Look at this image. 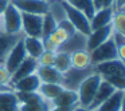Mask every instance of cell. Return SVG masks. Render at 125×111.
I'll use <instances>...</instances> for the list:
<instances>
[{
	"label": "cell",
	"mask_w": 125,
	"mask_h": 111,
	"mask_svg": "<svg viewBox=\"0 0 125 111\" xmlns=\"http://www.w3.org/2000/svg\"><path fill=\"white\" fill-rule=\"evenodd\" d=\"M114 8L109 7V8H102V9H97L94 12V15L90 19V30H97V28H102L105 26H109L112 23L114 15Z\"/></svg>",
	"instance_id": "cell-15"
},
{
	"label": "cell",
	"mask_w": 125,
	"mask_h": 111,
	"mask_svg": "<svg viewBox=\"0 0 125 111\" xmlns=\"http://www.w3.org/2000/svg\"><path fill=\"white\" fill-rule=\"evenodd\" d=\"M51 108V103L47 100L42 99L38 102H31V103H23L19 104L20 111H49Z\"/></svg>",
	"instance_id": "cell-22"
},
{
	"label": "cell",
	"mask_w": 125,
	"mask_h": 111,
	"mask_svg": "<svg viewBox=\"0 0 125 111\" xmlns=\"http://www.w3.org/2000/svg\"><path fill=\"white\" fill-rule=\"evenodd\" d=\"M22 38H20L19 40L11 47V50H10L8 54H7L6 60H4V67H6V70L8 71L11 75L16 71V68L23 63V60L27 58V54H26V50H24V46H23Z\"/></svg>",
	"instance_id": "cell-5"
},
{
	"label": "cell",
	"mask_w": 125,
	"mask_h": 111,
	"mask_svg": "<svg viewBox=\"0 0 125 111\" xmlns=\"http://www.w3.org/2000/svg\"><path fill=\"white\" fill-rule=\"evenodd\" d=\"M62 6H63V9H65V15H66V19L71 23L75 31L78 34L83 36H87L92 30H90V20L87 19V16L81 11V9L75 8V7L70 6V4L65 3L62 0Z\"/></svg>",
	"instance_id": "cell-2"
},
{
	"label": "cell",
	"mask_w": 125,
	"mask_h": 111,
	"mask_svg": "<svg viewBox=\"0 0 125 111\" xmlns=\"http://www.w3.org/2000/svg\"><path fill=\"white\" fill-rule=\"evenodd\" d=\"M124 98H125V90H116L94 111H122Z\"/></svg>",
	"instance_id": "cell-11"
},
{
	"label": "cell",
	"mask_w": 125,
	"mask_h": 111,
	"mask_svg": "<svg viewBox=\"0 0 125 111\" xmlns=\"http://www.w3.org/2000/svg\"><path fill=\"white\" fill-rule=\"evenodd\" d=\"M114 91H116V88H114L110 83H108V82H105L102 79V82H101L100 86H98L97 92H95V95H94V98H93L92 103H90V106L87 108H90L92 111H94L95 108H97L102 102H105V100L108 99V98L110 96Z\"/></svg>",
	"instance_id": "cell-18"
},
{
	"label": "cell",
	"mask_w": 125,
	"mask_h": 111,
	"mask_svg": "<svg viewBox=\"0 0 125 111\" xmlns=\"http://www.w3.org/2000/svg\"><path fill=\"white\" fill-rule=\"evenodd\" d=\"M101 82H102V78L95 71H92L89 75L85 76L79 82L78 88L75 90L77 94H78V104L79 106H82V107H89Z\"/></svg>",
	"instance_id": "cell-1"
},
{
	"label": "cell",
	"mask_w": 125,
	"mask_h": 111,
	"mask_svg": "<svg viewBox=\"0 0 125 111\" xmlns=\"http://www.w3.org/2000/svg\"><path fill=\"white\" fill-rule=\"evenodd\" d=\"M23 46H24L26 54L27 56L34 58L38 60V58L43 54L44 46H43V39L42 38H34V36H24L22 38Z\"/></svg>",
	"instance_id": "cell-16"
},
{
	"label": "cell",
	"mask_w": 125,
	"mask_h": 111,
	"mask_svg": "<svg viewBox=\"0 0 125 111\" xmlns=\"http://www.w3.org/2000/svg\"><path fill=\"white\" fill-rule=\"evenodd\" d=\"M10 1H11V0H10Z\"/></svg>",
	"instance_id": "cell-37"
},
{
	"label": "cell",
	"mask_w": 125,
	"mask_h": 111,
	"mask_svg": "<svg viewBox=\"0 0 125 111\" xmlns=\"http://www.w3.org/2000/svg\"><path fill=\"white\" fill-rule=\"evenodd\" d=\"M110 24H112V28H113V32H118V34L125 35V14H124V9L114 12Z\"/></svg>",
	"instance_id": "cell-23"
},
{
	"label": "cell",
	"mask_w": 125,
	"mask_h": 111,
	"mask_svg": "<svg viewBox=\"0 0 125 111\" xmlns=\"http://www.w3.org/2000/svg\"><path fill=\"white\" fill-rule=\"evenodd\" d=\"M8 104H19L16 94L12 90L0 92V106H8Z\"/></svg>",
	"instance_id": "cell-25"
},
{
	"label": "cell",
	"mask_w": 125,
	"mask_h": 111,
	"mask_svg": "<svg viewBox=\"0 0 125 111\" xmlns=\"http://www.w3.org/2000/svg\"><path fill=\"white\" fill-rule=\"evenodd\" d=\"M42 24H43V15L22 12V34L24 36L42 38Z\"/></svg>",
	"instance_id": "cell-6"
},
{
	"label": "cell",
	"mask_w": 125,
	"mask_h": 111,
	"mask_svg": "<svg viewBox=\"0 0 125 111\" xmlns=\"http://www.w3.org/2000/svg\"><path fill=\"white\" fill-rule=\"evenodd\" d=\"M78 104V94L75 90L65 88L61 91V94L51 102V106H61V107H75Z\"/></svg>",
	"instance_id": "cell-17"
},
{
	"label": "cell",
	"mask_w": 125,
	"mask_h": 111,
	"mask_svg": "<svg viewBox=\"0 0 125 111\" xmlns=\"http://www.w3.org/2000/svg\"><path fill=\"white\" fill-rule=\"evenodd\" d=\"M10 3L23 14L44 15L49 11V0H11Z\"/></svg>",
	"instance_id": "cell-8"
},
{
	"label": "cell",
	"mask_w": 125,
	"mask_h": 111,
	"mask_svg": "<svg viewBox=\"0 0 125 111\" xmlns=\"http://www.w3.org/2000/svg\"><path fill=\"white\" fill-rule=\"evenodd\" d=\"M39 86H41V80H39L38 75L35 72L22 78L20 80L15 82L11 86L12 91L15 92H35L38 91Z\"/></svg>",
	"instance_id": "cell-12"
},
{
	"label": "cell",
	"mask_w": 125,
	"mask_h": 111,
	"mask_svg": "<svg viewBox=\"0 0 125 111\" xmlns=\"http://www.w3.org/2000/svg\"><path fill=\"white\" fill-rule=\"evenodd\" d=\"M73 111H92V110H90V108H87V107H82V106L77 104L75 107H73Z\"/></svg>",
	"instance_id": "cell-34"
},
{
	"label": "cell",
	"mask_w": 125,
	"mask_h": 111,
	"mask_svg": "<svg viewBox=\"0 0 125 111\" xmlns=\"http://www.w3.org/2000/svg\"><path fill=\"white\" fill-rule=\"evenodd\" d=\"M92 67L93 71L100 74L102 79L110 78V76H125V64L120 59H112L108 62L94 64Z\"/></svg>",
	"instance_id": "cell-7"
},
{
	"label": "cell",
	"mask_w": 125,
	"mask_h": 111,
	"mask_svg": "<svg viewBox=\"0 0 125 111\" xmlns=\"http://www.w3.org/2000/svg\"><path fill=\"white\" fill-rule=\"evenodd\" d=\"M8 4H10V0H0V16L4 14V11H6Z\"/></svg>",
	"instance_id": "cell-33"
},
{
	"label": "cell",
	"mask_w": 125,
	"mask_h": 111,
	"mask_svg": "<svg viewBox=\"0 0 125 111\" xmlns=\"http://www.w3.org/2000/svg\"><path fill=\"white\" fill-rule=\"evenodd\" d=\"M114 1L116 0H93V4H94L95 11H97V9L109 8V7H113L114 8Z\"/></svg>",
	"instance_id": "cell-29"
},
{
	"label": "cell",
	"mask_w": 125,
	"mask_h": 111,
	"mask_svg": "<svg viewBox=\"0 0 125 111\" xmlns=\"http://www.w3.org/2000/svg\"><path fill=\"white\" fill-rule=\"evenodd\" d=\"M112 34H113V28L112 24L105 26L102 28H97L93 30L89 35L86 36V42H85V48L87 51H92L95 47H98L100 44H102L104 42H106L108 39H110Z\"/></svg>",
	"instance_id": "cell-9"
},
{
	"label": "cell",
	"mask_w": 125,
	"mask_h": 111,
	"mask_svg": "<svg viewBox=\"0 0 125 111\" xmlns=\"http://www.w3.org/2000/svg\"><path fill=\"white\" fill-rule=\"evenodd\" d=\"M90 52V60H92V66L98 64L102 62H108L112 59H118L117 55V47L114 44L113 39H108L106 42H104L102 44H100L98 47H95L94 50H92Z\"/></svg>",
	"instance_id": "cell-4"
},
{
	"label": "cell",
	"mask_w": 125,
	"mask_h": 111,
	"mask_svg": "<svg viewBox=\"0 0 125 111\" xmlns=\"http://www.w3.org/2000/svg\"><path fill=\"white\" fill-rule=\"evenodd\" d=\"M1 28L7 35H20L22 34V12L11 3L7 6L1 15Z\"/></svg>",
	"instance_id": "cell-3"
},
{
	"label": "cell",
	"mask_w": 125,
	"mask_h": 111,
	"mask_svg": "<svg viewBox=\"0 0 125 111\" xmlns=\"http://www.w3.org/2000/svg\"><path fill=\"white\" fill-rule=\"evenodd\" d=\"M10 79H11V74L6 70L3 64H0V84L10 87Z\"/></svg>",
	"instance_id": "cell-28"
},
{
	"label": "cell",
	"mask_w": 125,
	"mask_h": 111,
	"mask_svg": "<svg viewBox=\"0 0 125 111\" xmlns=\"http://www.w3.org/2000/svg\"><path fill=\"white\" fill-rule=\"evenodd\" d=\"M55 60V52L54 51H46L38 58V66H54Z\"/></svg>",
	"instance_id": "cell-26"
},
{
	"label": "cell",
	"mask_w": 125,
	"mask_h": 111,
	"mask_svg": "<svg viewBox=\"0 0 125 111\" xmlns=\"http://www.w3.org/2000/svg\"><path fill=\"white\" fill-rule=\"evenodd\" d=\"M35 74L38 75L41 83L65 84V75L61 74L54 66H38Z\"/></svg>",
	"instance_id": "cell-10"
},
{
	"label": "cell",
	"mask_w": 125,
	"mask_h": 111,
	"mask_svg": "<svg viewBox=\"0 0 125 111\" xmlns=\"http://www.w3.org/2000/svg\"><path fill=\"white\" fill-rule=\"evenodd\" d=\"M0 111H20L19 104H8V106H0Z\"/></svg>",
	"instance_id": "cell-30"
},
{
	"label": "cell",
	"mask_w": 125,
	"mask_h": 111,
	"mask_svg": "<svg viewBox=\"0 0 125 111\" xmlns=\"http://www.w3.org/2000/svg\"><path fill=\"white\" fill-rule=\"evenodd\" d=\"M36 68H38V60L34 59V58L27 56L24 60H23L22 64L16 68V71H15V72L11 75V79H10V87H11L15 82L20 80L22 78L34 74L36 71Z\"/></svg>",
	"instance_id": "cell-13"
},
{
	"label": "cell",
	"mask_w": 125,
	"mask_h": 111,
	"mask_svg": "<svg viewBox=\"0 0 125 111\" xmlns=\"http://www.w3.org/2000/svg\"><path fill=\"white\" fill-rule=\"evenodd\" d=\"M63 1L70 4V6H73V7H75V8L81 9V0H63Z\"/></svg>",
	"instance_id": "cell-32"
},
{
	"label": "cell",
	"mask_w": 125,
	"mask_h": 111,
	"mask_svg": "<svg viewBox=\"0 0 125 111\" xmlns=\"http://www.w3.org/2000/svg\"><path fill=\"white\" fill-rule=\"evenodd\" d=\"M0 34H3V28H1V16H0Z\"/></svg>",
	"instance_id": "cell-36"
},
{
	"label": "cell",
	"mask_w": 125,
	"mask_h": 111,
	"mask_svg": "<svg viewBox=\"0 0 125 111\" xmlns=\"http://www.w3.org/2000/svg\"><path fill=\"white\" fill-rule=\"evenodd\" d=\"M65 88L63 84H55V83H41L38 88V94L43 98L44 100L51 103L58 95L61 94V91Z\"/></svg>",
	"instance_id": "cell-19"
},
{
	"label": "cell",
	"mask_w": 125,
	"mask_h": 111,
	"mask_svg": "<svg viewBox=\"0 0 125 111\" xmlns=\"http://www.w3.org/2000/svg\"><path fill=\"white\" fill-rule=\"evenodd\" d=\"M58 27V22L47 12L43 15V24H42V38L49 36L51 32H54L55 28Z\"/></svg>",
	"instance_id": "cell-24"
},
{
	"label": "cell",
	"mask_w": 125,
	"mask_h": 111,
	"mask_svg": "<svg viewBox=\"0 0 125 111\" xmlns=\"http://www.w3.org/2000/svg\"><path fill=\"white\" fill-rule=\"evenodd\" d=\"M49 111H73V107H61V106H51Z\"/></svg>",
	"instance_id": "cell-31"
},
{
	"label": "cell",
	"mask_w": 125,
	"mask_h": 111,
	"mask_svg": "<svg viewBox=\"0 0 125 111\" xmlns=\"http://www.w3.org/2000/svg\"><path fill=\"white\" fill-rule=\"evenodd\" d=\"M54 67L59 71L61 74L66 75L71 71V56L70 52L58 50L55 52V60H54Z\"/></svg>",
	"instance_id": "cell-20"
},
{
	"label": "cell",
	"mask_w": 125,
	"mask_h": 111,
	"mask_svg": "<svg viewBox=\"0 0 125 111\" xmlns=\"http://www.w3.org/2000/svg\"><path fill=\"white\" fill-rule=\"evenodd\" d=\"M81 11L86 15L89 20L92 19V16L94 15V12H95L93 0H81Z\"/></svg>",
	"instance_id": "cell-27"
},
{
	"label": "cell",
	"mask_w": 125,
	"mask_h": 111,
	"mask_svg": "<svg viewBox=\"0 0 125 111\" xmlns=\"http://www.w3.org/2000/svg\"><path fill=\"white\" fill-rule=\"evenodd\" d=\"M8 90H12V88L8 87V86H1V84H0V92L1 91H8Z\"/></svg>",
	"instance_id": "cell-35"
},
{
	"label": "cell",
	"mask_w": 125,
	"mask_h": 111,
	"mask_svg": "<svg viewBox=\"0 0 125 111\" xmlns=\"http://www.w3.org/2000/svg\"><path fill=\"white\" fill-rule=\"evenodd\" d=\"M71 56V68L78 71H86L92 67L90 60V52L86 48H79L70 52Z\"/></svg>",
	"instance_id": "cell-14"
},
{
	"label": "cell",
	"mask_w": 125,
	"mask_h": 111,
	"mask_svg": "<svg viewBox=\"0 0 125 111\" xmlns=\"http://www.w3.org/2000/svg\"><path fill=\"white\" fill-rule=\"evenodd\" d=\"M23 36L20 35H7V34H0V64L4 66V60L7 58V54L11 50V47Z\"/></svg>",
	"instance_id": "cell-21"
}]
</instances>
